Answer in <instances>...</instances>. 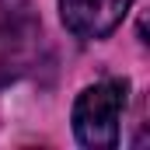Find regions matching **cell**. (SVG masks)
Masks as SVG:
<instances>
[{
	"label": "cell",
	"mask_w": 150,
	"mask_h": 150,
	"mask_svg": "<svg viewBox=\"0 0 150 150\" xmlns=\"http://www.w3.org/2000/svg\"><path fill=\"white\" fill-rule=\"evenodd\" d=\"M129 84L126 80H101L80 91L74 105V133L91 150H112L119 143V126L126 112Z\"/></svg>",
	"instance_id": "6da1fadb"
},
{
	"label": "cell",
	"mask_w": 150,
	"mask_h": 150,
	"mask_svg": "<svg viewBox=\"0 0 150 150\" xmlns=\"http://www.w3.org/2000/svg\"><path fill=\"white\" fill-rule=\"evenodd\" d=\"M38 38L42 28L32 18L28 0H0V80L18 77L28 67Z\"/></svg>",
	"instance_id": "7a4b0ae2"
},
{
	"label": "cell",
	"mask_w": 150,
	"mask_h": 150,
	"mask_svg": "<svg viewBox=\"0 0 150 150\" xmlns=\"http://www.w3.org/2000/svg\"><path fill=\"white\" fill-rule=\"evenodd\" d=\"M133 0H59V18L67 32H74L84 42L112 35L129 14Z\"/></svg>",
	"instance_id": "3957f363"
}]
</instances>
